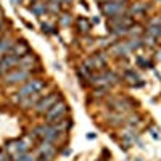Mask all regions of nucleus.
I'll list each match as a JSON object with an SVG mask.
<instances>
[{
    "instance_id": "nucleus-12",
    "label": "nucleus",
    "mask_w": 161,
    "mask_h": 161,
    "mask_svg": "<svg viewBox=\"0 0 161 161\" xmlns=\"http://www.w3.org/2000/svg\"><path fill=\"white\" fill-rule=\"evenodd\" d=\"M148 10H150V3L140 0V2H134V3H130V5L127 7L126 15H129L130 18L136 19V16H143Z\"/></svg>"
},
{
    "instance_id": "nucleus-8",
    "label": "nucleus",
    "mask_w": 161,
    "mask_h": 161,
    "mask_svg": "<svg viewBox=\"0 0 161 161\" xmlns=\"http://www.w3.org/2000/svg\"><path fill=\"white\" fill-rule=\"evenodd\" d=\"M58 100H61V95H60V92L55 90V92H50V93H45V97H42L34 106V111L37 114H45L53 105H55Z\"/></svg>"
},
{
    "instance_id": "nucleus-25",
    "label": "nucleus",
    "mask_w": 161,
    "mask_h": 161,
    "mask_svg": "<svg viewBox=\"0 0 161 161\" xmlns=\"http://www.w3.org/2000/svg\"><path fill=\"white\" fill-rule=\"evenodd\" d=\"M136 63L140 66V68H143V69H147V68L152 69V68H153V63H152L150 60L143 58V57H137V58H136Z\"/></svg>"
},
{
    "instance_id": "nucleus-22",
    "label": "nucleus",
    "mask_w": 161,
    "mask_h": 161,
    "mask_svg": "<svg viewBox=\"0 0 161 161\" xmlns=\"http://www.w3.org/2000/svg\"><path fill=\"white\" fill-rule=\"evenodd\" d=\"M29 11H32L36 16L40 18V16H44L45 13L48 11V8H47V3H44V2H40V0H39V2H32L29 5Z\"/></svg>"
},
{
    "instance_id": "nucleus-34",
    "label": "nucleus",
    "mask_w": 161,
    "mask_h": 161,
    "mask_svg": "<svg viewBox=\"0 0 161 161\" xmlns=\"http://www.w3.org/2000/svg\"><path fill=\"white\" fill-rule=\"evenodd\" d=\"M74 2V0H63V2H61V5H66V7H68V5H71Z\"/></svg>"
},
{
    "instance_id": "nucleus-4",
    "label": "nucleus",
    "mask_w": 161,
    "mask_h": 161,
    "mask_svg": "<svg viewBox=\"0 0 161 161\" xmlns=\"http://www.w3.org/2000/svg\"><path fill=\"white\" fill-rule=\"evenodd\" d=\"M127 3H129V0H111V2H105V3H100V11L103 16L111 19L114 16L124 15L127 7H129Z\"/></svg>"
},
{
    "instance_id": "nucleus-11",
    "label": "nucleus",
    "mask_w": 161,
    "mask_h": 161,
    "mask_svg": "<svg viewBox=\"0 0 161 161\" xmlns=\"http://www.w3.org/2000/svg\"><path fill=\"white\" fill-rule=\"evenodd\" d=\"M110 53L113 57H116V58H126V57H129L132 53V50H130V45L127 42V39L121 40V42H114L110 47Z\"/></svg>"
},
{
    "instance_id": "nucleus-38",
    "label": "nucleus",
    "mask_w": 161,
    "mask_h": 161,
    "mask_svg": "<svg viewBox=\"0 0 161 161\" xmlns=\"http://www.w3.org/2000/svg\"><path fill=\"white\" fill-rule=\"evenodd\" d=\"M0 13H2V8H0Z\"/></svg>"
},
{
    "instance_id": "nucleus-18",
    "label": "nucleus",
    "mask_w": 161,
    "mask_h": 161,
    "mask_svg": "<svg viewBox=\"0 0 161 161\" xmlns=\"http://www.w3.org/2000/svg\"><path fill=\"white\" fill-rule=\"evenodd\" d=\"M44 97V93L42 92H39V93H32V95H29V97H26V98H23L21 102H19V106H21V110H29L31 106L34 108L36 106V103Z\"/></svg>"
},
{
    "instance_id": "nucleus-21",
    "label": "nucleus",
    "mask_w": 161,
    "mask_h": 161,
    "mask_svg": "<svg viewBox=\"0 0 161 161\" xmlns=\"http://www.w3.org/2000/svg\"><path fill=\"white\" fill-rule=\"evenodd\" d=\"M13 45H15V40H13L11 37H0V57L10 53Z\"/></svg>"
},
{
    "instance_id": "nucleus-13",
    "label": "nucleus",
    "mask_w": 161,
    "mask_h": 161,
    "mask_svg": "<svg viewBox=\"0 0 161 161\" xmlns=\"http://www.w3.org/2000/svg\"><path fill=\"white\" fill-rule=\"evenodd\" d=\"M37 153L40 156H45L48 158L50 161L53 159L57 153V148H55V143L53 142H48V140H39V145H37Z\"/></svg>"
},
{
    "instance_id": "nucleus-28",
    "label": "nucleus",
    "mask_w": 161,
    "mask_h": 161,
    "mask_svg": "<svg viewBox=\"0 0 161 161\" xmlns=\"http://www.w3.org/2000/svg\"><path fill=\"white\" fill-rule=\"evenodd\" d=\"M47 8H48V11L55 13V15H60V13H61V5H58V3L47 2Z\"/></svg>"
},
{
    "instance_id": "nucleus-32",
    "label": "nucleus",
    "mask_w": 161,
    "mask_h": 161,
    "mask_svg": "<svg viewBox=\"0 0 161 161\" xmlns=\"http://www.w3.org/2000/svg\"><path fill=\"white\" fill-rule=\"evenodd\" d=\"M155 58L161 61V47H156V55H155Z\"/></svg>"
},
{
    "instance_id": "nucleus-3",
    "label": "nucleus",
    "mask_w": 161,
    "mask_h": 161,
    "mask_svg": "<svg viewBox=\"0 0 161 161\" xmlns=\"http://www.w3.org/2000/svg\"><path fill=\"white\" fill-rule=\"evenodd\" d=\"M31 147L32 145H31V140L28 137H24V139H11V140L5 142V152L8 153L11 161H16L23 153L29 152Z\"/></svg>"
},
{
    "instance_id": "nucleus-19",
    "label": "nucleus",
    "mask_w": 161,
    "mask_h": 161,
    "mask_svg": "<svg viewBox=\"0 0 161 161\" xmlns=\"http://www.w3.org/2000/svg\"><path fill=\"white\" fill-rule=\"evenodd\" d=\"M13 55H16V57H24V55H28V53H31V47L24 42V40H18V42H15V45H13L11 52Z\"/></svg>"
},
{
    "instance_id": "nucleus-15",
    "label": "nucleus",
    "mask_w": 161,
    "mask_h": 161,
    "mask_svg": "<svg viewBox=\"0 0 161 161\" xmlns=\"http://www.w3.org/2000/svg\"><path fill=\"white\" fill-rule=\"evenodd\" d=\"M121 139H123V143L121 145H126V147H132L139 140V134H137V129L136 127H127L126 130L121 132Z\"/></svg>"
},
{
    "instance_id": "nucleus-6",
    "label": "nucleus",
    "mask_w": 161,
    "mask_h": 161,
    "mask_svg": "<svg viewBox=\"0 0 161 161\" xmlns=\"http://www.w3.org/2000/svg\"><path fill=\"white\" fill-rule=\"evenodd\" d=\"M68 111H69V110H68V103L61 98V100H58V102L44 114V116H45V123H48V124L60 123V121H63L66 116H68Z\"/></svg>"
},
{
    "instance_id": "nucleus-2",
    "label": "nucleus",
    "mask_w": 161,
    "mask_h": 161,
    "mask_svg": "<svg viewBox=\"0 0 161 161\" xmlns=\"http://www.w3.org/2000/svg\"><path fill=\"white\" fill-rule=\"evenodd\" d=\"M44 87H45V80H44L42 77H31V79H28V80H26V82L18 89V92L13 95V100L19 103L23 98L32 95V93L42 92Z\"/></svg>"
},
{
    "instance_id": "nucleus-9",
    "label": "nucleus",
    "mask_w": 161,
    "mask_h": 161,
    "mask_svg": "<svg viewBox=\"0 0 161 161\" xmlns=\"http://www.w3.org/2000/svg\"><path fill=\"white\" fill-rule=\"evenodd\" d=\"M84 66H87L90 71H103L106 69V57L103 53H95L84 60Z\"/></svg>"
},
{
    "instance_id": "nucleus-29",
    "label": "nucleus",
    "mask_w": 161,
    "mask_h": 161,
    "mask_svg": "<svg viewBox=\"0 0 161 161\" xmlns=\"http://www.w3.org/2000/svg\"><path fill=\"white\" fill-rule=\"evenodd\" d=\"M58 18H60V24L61 26H68L71 23V15H69V13H61Z\"/></svg>"
},
{
    "instance_id": "nucleus-30",
    "label": "nucleus",
    "mask_w": 161,
    "mask_h": 161,
    "mask_svg": "<svg viewBox=\"0 0 161 161\" xmlns=\"http://www.w3.org/2000/svg\"><path fill=\"white\" fill-rule=\"evenodd\" d=\"M42 31H44L45 34H57V32H58L55 26H50V24H47V23H42Z\"/></svg>"
},
{
    "instance_id": "nucleus-5",
    "label": "nucleus",
    "mask_w": 161,
    "mask_h": 161,
    "mask_svg": "<svg viewBox=\"0 0 161 161\" xmlns=\"http://www.w3.org/2000/svg\"><path fill=\"white\" fill-rule=\"evenodd\" d=\"M119 82H121V77L114 71H110V69L98 71L90 79V86H93V87H111Z\"/></svg>"
},
{
    "instance_id": "nucleus-10",
    "label": "nucleus",
    "mask_w": 161,
    "mask_h": 161,
    "mask_svg": "<svg viewBox=\"0 0 161 161\" xmlns=\"http://www.w3.org/2000/svg\"><path fill=\"white\" fill-rule=\"evenodd\" d=\"M108 105H110V108H113L114 111H119V113H126V111L132 110V108H134V106H136L137 103L134 102V100H130V98H127V97H119V98H114V100H111Z\"/></svg>"
},
{
    "instance_id": "nucleus-37",
    "label": "nucleus",
    "mask_w": 161,
    "mask_h": 161,
    "mask_svg": "<svg viewBox=\"0 0 161 161\" xmlns=\"http://www.w3.org/2000/svg\"><path fill=\"white\" fill-rule=\"evenodd\" d=\"M155 2H158V3H161V0H155Z\"/></svg>"
},
{
    "instance_id": "nucleus-24",
    "label": "nucleus",
    "mask_w": 161,
    "mask_h": 161,
    "mask_svg": "<svg viewBox=\"0 0 161 161\" xmlns=\"http://www.w3.org/2000/svg\"><path fill=\"white\" fill-rule=\"evenodd\" d=\"M114 40H116V37L114 36H106V37H102L100 40H98V45L100 47H111L113 44H114Z\"/></svg>"
},
{
    "instance_id": "nucleus-23",
    "label": "nucleus",
    "mask_w": 161,
    "mask_h": 161,
    "mask_svg": "<svg viewBox=\"0 0 161 161\" xmlns=\"http://www.w3.org/2000/svg\"><path fill=\"white\" fill-rule=\"evenodd\" d=\"M76 28L80 34H87L92 26H90V21L86 16H79V18H76Z\"/></svg>"
},
{
    "instance_id": "nucleus-33",
    "label": "nucleus",
    "mask_w": 161,
    "mask_h": 161,
    "mask_svg": "<svg viewBox=\"0 0 161 161\" xmlns=\"http://www.w3.org/2000/svg\"><path fill=\"white\" fill-rule=\"evenodd\" d=\"M3 29H5V21H3L2 18H0V34L3 32Z\"/></svg>"
},
{
    "instance_id": "nucleus-20",
    "label": "nucleus",
    "mask_w": 161,
    "mask_h": 161,
    "mask_svg": "<svg viewBox=\"0 0 161 161\" xmlns=\"http://www.w3.org/2000/svg\"><path fill=\"white\" fill-rule=\"evenodd\" d=\"M123 79H126L132 87H142L143 86V82H137V80H140V77L136 73V69H126L123 73Z\"/></svg>"
},
{
    "instance_id": "nucleus-35",
    "label": "nucleus",
    "mask_w": 161,
    "mask_h": 161,
    "mask_svg": "<svg viewBox=\"0 0 161 161\" xmlns=\"http://www.w3.org/2000/svg\"><path fill=\"white\" fill-rule=\"evenodd\" d=\"M21 2H23V0H11V3H13V5H19Z\"/></svg>"
},
{
    "instance_id": "nucleus-14",
    "label": "nucleus",
    "mask_w": 161,
    "mask_h": 161,
    "mask_svg": "<svg viewBox=\"0 0 161 161\" xmlns=\"http://www.w3.org/2000/svg\"><path fill=\"white\" fill-rule=\"evenodd\" d=\"M145 34H148L155 39L161 37V16H155L148 21V24L145 28Z\"/></svg>"
},
{
    "instance_id": "nucleus-27",
    "label": "nucleus",
    "mask_w": 161,
    "mask_h": 161,
    "mask_svg": "<svg viewBox=\"0 0 161 161\" xmlns=\"http://www.w3.org/2000/svg\"><path fill=\"white\" fill-rule=\"evenodd\" d=\"M140 121H142V118H140L139 114H130V116H127L126 123H127L130 127H136L137 124H140Z\"/></svg>"
},
{
    "instance_id": "nucleus-31",
    "label": "nucleus",
    "mask_w": 161,
    "mask_h": 161,
    "mask_svg": "<svg viewBox=\"0 0 161 161\" xmlns=\"http://www.w3.org/2000/svg\"><path fill=\"white\" fill-rule=\"evenodd\" d=\"M8 153L5 152V150H2V148H0V161H8Z\"/></svg>"
},
{
    "instance_id": "nucleus-17",
    "label": "nucleus",
    "mask_w": 161,
    "mask_h": 161,
    "mask_svg": "<svg viewBox=\"0 0 161 161\" xmlns=\"http://www.w3.org/2000/svg\"><path fill=\"white\" fill-rule=\"evenodd\" d=\"M106 121L114 126V127H119V126H123L126 124V121H127V116L126 113H119V111H111L110 114H106Z\"/></svg>"
},
{
    "instance_id": "nucleus-36",
    "label": "nucleus",
    "mask_w": 161,
    "mask_h": 161,
    "mask_svg": "<svg viewBox=\"0 0 161 161\" xmlns=\"http://www.w3.org/2000/svg\"><path fill=\"white\" fill-rule=\"evenodd\" d=\"M32 2H39V0H31V3H32Z\"/></svg>"
},
{
    "instance_id": "nucleus-7",
    "label": "nucleus",
    "mask_w": 161,
    "mask_h": 161,
    "mask_svg": "<svg viewBox=\"0 0 161 161\" xmlns=\"http://www.w3.org/2000/svg\"><path fill=\"white\" fill-rule=\"evenodd\" d=\"M32 77V71L28 69H21V68H15L8 71L3 77H2V84L3 86H16V84H24L28 79Z\"/></svg>"
},
{
    "instance_id": "nucleus-16",
    "label": "nucleus",
    "mask_w": 161,
    "mask_h": 161,
    "mask_svg": "<svg viewBox=\"0 0 161 161\" xmlns=\"http://www.w3.org/2000/svg\"><path fill=\"white\" fill-rule=\"evenodd\" d=\"M34 64H39V58L34 55V53H28V55H24L19 58V63H18V68L21 69H28V71H32V66Z\"/></svg>"
},
{
    "instance_id": "nucleus-26",
    "label": "nucleus",
    "mask_w": 161,
    "mask_h": 161,
    "mask_svg": "<svg viewBox=\"0 0 161 161\" xmlns=\"http://www.w3.org/2000/svg\"><path fill=\"white\" fill-rule=\"evenodd\" d=\"M108 92H110V87H97L95 90L92 92V95L95 97V98H102V97L108 95Z\"/></svg>"
},
{
    "instance_id": "nucleus-1",
    "label": "nucleus",
    "mask_w": 161,
    "mask_h": 161,
    "mask_svg": "<svg viewBox=\"0 0 161 161\" xmlns=\"http://www.w3.org/2000/svg\"><path fill=\"white\" fill-rule=\"evenodd\" d=\"M134 24H136V19L124 13V15L108 19V29H110V34L114 37H129V31Z\"/></svg>"
}]
</instances>
